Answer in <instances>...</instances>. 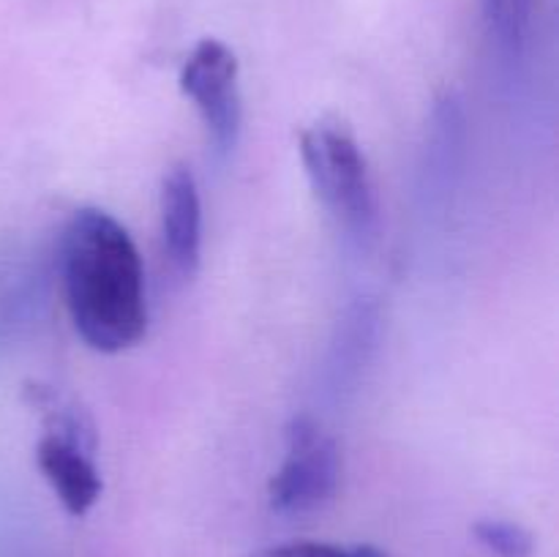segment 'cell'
Returning a JSON list of instances; mask_svg holds the SVG:
<instances>
[{
  "instance_id": "cell-1",
  "label": "cell",
  "mask_w": 559,
  "mask_h": 557,
  "mask_svg": "<svg viewBox=\"0 0 559 557\" xmlns=\"http://www.w3.org/2000/svg\"><path fill=\"white\" fill-rule=\"evenodd\" d=\"M66 304L87 347L120 353L145 336V268L129 229L102 208H80L60 244Z\"/></svg>"
},
{
  "instance_id": "cell-2",
  "label": "cell",
  "mask_w": 559,
  "mask_h": 557,
  "mask_svg": "<svg viewBox=\"0 0 559 557\" xmlns=\"http://www.w3.org/2000/svg\"><path fill=\"white\" fill-rule=\"evenodd\" d=\"M300 158L311 189L338 227L358 244L374 238L380 205L369 162L353 129L342 118L314 120L300 131Z\"/></svg>"
},
{
  "instance_id": "cell-3",
  "label": "cell",
  "mask_w": 559,
  "mask_h": 557,
  "mask_svg": "<svg viewBox=\"0 0 559 557\" xmlns=\"http://www.w3.org/2000/svg\"><path fill=\"white\" fill-rule=\"evenodd\" d=\"M287 453L267 484V500L276 513L304 517L333 500L342 478V459L333 437L309 415H298L284 429Z\"/></svg>"
},
{
  "instance_id": "cell-4",
  "label": "cell",
  "mask_w": 559,
  "mask_h": 557,
  "mask_svg": "<svg viewBox=\"0 0 559 557\" xmlns=\"http://www.w3.org/2000/svg\"><path fill=\"white\" fill-rule=\"evenodd\" d=\"M36 446V464L71 517H85L102 497V475L93 462L91 420L85 413L49 415Z\"/></svg>"
},
{
  "instance_id": "cell-5",
  "label": "cell",
  "mask_w": 559,
  "mask_h": 557,
  "mask_svg": "<svg viewBox=\"0 0 559 557\" xmlns=\"http://www.w3.org/2000/svg\"><path fill=\"white\" fill-rule=\"evenodd\" d=\"M238 76V55L218 38L197 42L180 69V91L194 102L213 145L222 153L233 151L243 120Z\"/></svg>"
},
{
  "instance_id": "cell-6",
  "label": "cell",
  "mask_w": 559,
  "mask_h": 557,
  "mask_svg": "<svg viewBox=\"0 0 559 557\" xmlns=\"http://www.w3.org/2000/svg\"><path fill=\"white\" fill-rule=\"evenodd\" d=\"M162 238L175 271L194 276L202 257V200L194 173L173 164L162 178Z\"/></svg>"
},
{
  "instance_id": "cell-7",
  "label": "cell",
  "mask_w": 559,
  "mask_h": 557,
  "mask_svg": "<svg viewBox=\"0 0 559 557\" xmlns=\"http://www.w3.org/2000/svg\"><path fill=\"white\" fill-rule=\"evenodd\" d=\"M480 5H484V20L489 25L491 38L506 52H522L530 27H533L535 0H480Z\"/></svg>"
},
{
  "instance_id": "cell-8",
  "label": "cell",
  "mask_w": 559,
  "mask_h": 557,
  "mask_svg": "<svg viewBox=\"0 0 559 557\" xmlns=\"http://www.w3.org/2000/svg\"><path fill=\"white\" fill-rule=\"evenodd\" d=\"M473 535L486 552L495 557H530L533 555V535L508 519H480L473 524Z\"/></svg>"
},
{
  "instance_id": "cell-9",
  "label": "cell",
  "mask_w": 559,
  "mask_h": 557,
  "mask_svg": "<svg viewBox=\"0 0 559 557\" xmlns=\"http://www.w3.org/2000/svg\"><path fill=\"white\" fill-rule=\"evenodd\" d=\"M251 557H388L371 544H328V541H287V544L267 546Z\"/></svg>"
}]
</instances>
